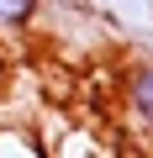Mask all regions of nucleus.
I'll return each mask as SVG.
<instances>
[{
	"instance_id": "f257e3e1",
	"label": "nucleus",
	"mask_w": 153,
	"mask_h": 158,
	"mask_svg": "<svg viewBox=\"0 0 153 158\" xmlns=\"http://www.w3.org/2000/svg\"><path fill=\"white\" fill-rule=\"evenodd\" d=\"M116 100H121L127 127L142 132V137H153V58H137V63L121 69V79H116Z\"/></svg>"
},
{
	"instance_id": "f03ea898",
	"label": "nucleus",
	"mask_w": 153,
	"mask_h": 158,
	"mask_svg": "<svg viewBox=\"0 0 153 158\" xmlns=\"http://www.w3.org/2000/svg\"><path fill=\"white\" fill-rule=\"evenodd\" d=\"M48 0H0V37H27L37 32Z\"/></svg>"
},
{
	"instance_id": "7ed1b4c3",
	"label": "nucleus",
	"mask_w": 153,
	"mask_h": 158,
	"mask_svg": "<svg viewBox=\"0 0 153 158\" xmlns=\"http://www.w3.org/2000/svg\"><path fill=\"white\" fill-rule=\"evenodd\" d=\"M0 158H48L27 132H0Z\"/></svg>"
}]
</instances>
